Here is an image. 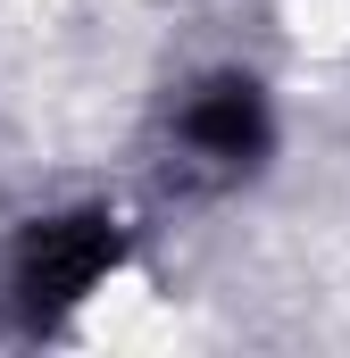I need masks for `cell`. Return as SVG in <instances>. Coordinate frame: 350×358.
Listing matches in <instances>:
<instances>
[{"mask_svg":"<svg viewBox=\"0 0 350 358\" xmlns=\"http://www.w3.org/2000/svg\"><path fill=\"white\" fill-rule=\"evenodd\" d=\"M117 267H125V217L117 208H50L8 242L0 300L25 334H59L92 292L117 283Z\"/></svg>","mask_w":350,"mask_h":358,"instance_id":"cell-1","label":"cell"},{"mask_svg":"<svg viewBox=\"0 0 350 358\" xmlns=\"http://www.w3.org/2000/svg\"><path fill=\"white\" fill-rule=\"evenodd\" d=\"M275 142V108H267L259 76H209L175 100V125H167V150H175V176L183 183H242L267 159Z\"/></svg>","mask_w":350,"mask_h":358,"instance_id":"cell-2","label":"cell"}]
</instances>
